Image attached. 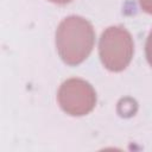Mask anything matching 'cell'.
<instances>
[{"instance_id":"1","label":"cell","mask_w":152,"mask_h":152,"mask_svg":"<svg viewBox=\"0 0 152 152\" xmlns=\"http://www.w3.org/2000/svg\"><path fill=\"white\" fill-rule=\"evenodd\" d=\"M95 31L93 25L80 15L63 19L56 31V48L62 61L71 66L81 64L93 51Z\"/></svg>"},{"instance_id":"2","label":"cell","mask_w":152,"mask_h":152,"mask_svg":"<svg viewBox=\"0 0 152 152\" xmlns=\"http://www.w3.org/2000/svg\"><path fill=\"white\" fill-rule=\"evenodd\" d=\"M99 55L103 66L109 71L125 70L134 55L132 34L122 26L107 27L99 42Z\"/></svg>"},{"instance_id":"3","label":"cell","mask_w":152,"mask_h":152,"mask_svg":"<svg viewBox=\"0 0 152 152\" xmlns=\"http://www.w3.org/2000/svg\"><path fill=\"white\" fill-rule=\"evenodd\" d=\"M61 108L71 116H83L96 104V91L86 80L72 77L64 81L57 93Z\"/></svg>"},{"instance_id":"4","label":"cell","mask_w":152,"mask_h":152,"mask_svg":"<svg viewBox=\"0 0 152 152\" xmlns=\"http://www.w3.org/2000/svg\"><path fill=\"white\" fill-rule=\"evenodd\" d=\"M145 55H146V59L148 62V64L152 66V30L148 33V37L146 39V44H145Z\"/></svg>"},{"instance_id":"5","label":"cell","mask_w":152,"mask_h":152,"mask_svg":"<svg viewBox=\"0 0 152 152\" xmlns=\"http://www.w3.org/2000/svg\"><path fill=\"white\" fill-rule=\"evenodd\" d=\"M140 7L148 14H152V0H139Z\"/></svg>"},{"instance_id":"6","label":"cell","mask_w":152,"mask_h":152,"mask_svg":"<svg viewBox=\"0 0 152 152\" xmlns=\"http://www.w3.org/2000/svg\"><path fill=\"white\" fill-rule=\"evenodd\" d=\"M49 1H51L53 4H57V5H65V4H68L72 0H49Z\"/></svg>"}]
</instances>
